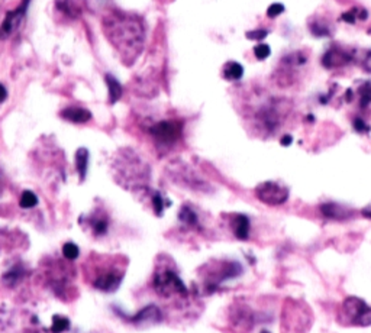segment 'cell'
Masks as SVG:
<instances>
[{"label": "cell", "instance_id": "10", "mask_svg": "<svg viewBox=\"0 0 371 333\" xmlns=\"http://www.w3.org/2000/svg\"><path fill=\"white\" fill-rule=\"evenodd\" d=\"M61 118L73 123H86L92 119V113L81 107H67L61 112Z\"/></svg>", "mask_w": 371, "mask_h": 333}, {"label": "cell", "instance_id": "19", "mask_svg": "<svg viewBox=\"0 0 371 333\" xmlns=\"http://www.w3.org/2000/svg\"><path fill=\"white\" fill-rule=\"evenodd\" d=\"M70 329V320L67 317L58 316L55 314L53 317V326H51V332L53 333H62Z\"/></svg>", "mask_w": 371, "mask_h": 333}, {"label": "cell", "instance_id": "21", "mask_svg": "<svg viewBox=\"0 0 371 333\" xmlns=\"http://www.w3.org/2000/svg\"><path fill=\"white\" fill-rule=\"evenodd\" d=\"M371 103V81L366 83L361 89H360V106L361 107H367Z\"/></svg>", "mask_w": 371, "mask_h": 333}, {"label": "cell", "instance_id": "34", "mask_svg": "<svg viewBox=\"0 0 371 333\" xmlns=\"http://www.w3.org/2000/svg\"><path fill=\"white\" fill-rule=\"evenodd\" d=\"M0 191H1V185H0Z\"/></svg>", "mask_w": 371, "mask_h": 333}, {"label": "cell", "instance_id": "18", "mask_svg": "<svg viewBox=\"0 0 371 333\" xmlns=\"http://www.w3.org/2000/svg\"><path fill=\"white\" fill-rule=\"evenodd\" d=\"M57 7L64 12L67 16L70 18H77L79 16V10H77V6L71 1V0H58L57 1Z\"/></svg>", "mask_w": 371, "mask_h": 333}, {"label": "cell", "instance_id": "25", "mask_svg": "<svg viewBox=\"0 0 371 333\" xmlns=\"http://www.w3.org/2000/svg\"><path fill=\"white\" fill-rule=\"evenodd\" d=\"M284 12V6L281 3H273L268 9H267V16L268 18H277L278 15H281Z\"/></svg>", "mask_w": 371, "mask_h": 333}, {"label": "cell", "instance_id": "16", "mask_svg": "<svg viewBox=\"0 0 371 333\" xmlns=\"http://www.w3.org/2000/svg\"><path fill=\"white\" fill-rule=\"evenodd\" d=\"M22 277H24V270L21 267H15L3 275V282L7 287H13L22 280Z\"/></svg>", "mask_w": 371, "mask_h": 333}, {"label": "cell", "instance_id": "6", "mask_svg": "<svg viewBox=\"0 0 371 333\" xmlns=\"http://www.w3.org/2000/svg\"><path fill=\"white\" fill-rule=\"evenodd\" d=\"M28 3H29V0H25L22 6H19L16 10L9 12L6 15V19L3 21V24L0 26V38H7L16 30V28L19 26L21 21L24 19V16L27 13Z\"/></svg>", "mask_w": 371, "mask_h": 333}, {"label": "cell", "instance_id": "20", "mask_svg": "<svg viewBox=\"0 0 371 333\" xmlns=\"http://www.w3.org/2000/svg\"><path fill=\"white\" fill-rule=\"evenodd\" d=\"M19 205L22 209H32L35 206L38 205V197L32 193V191H24L22 196H21V200H19Z\"/></svg>", "mask_w": 371, "mask_h": 333}, {"label": "cell", "instance_id": "2", "mask_svg": "<svg viewBox=\"0 0 371 333\" xmlns=\"http://www.w3.org/2000/svg\"><path fill=\"white\" fill-rule=\"evenodd\" d=\"M255 194L258 200L268 206H280L287 202L289 199V190L274 181H267L260 184L255 188Z\"/></svg>", "mask_w": 371, "mask_h": 333}, {"label": "cell", "instance_id": "29", "mask_svg": "<svg viewBox=\"0 0 371 333\" xmlns=\"http://www.w3.org/2000/svg\"><path fill=\"white\" fill-rule=\"evenodd\" d=\"M355 12L357 10H351V12H346V13H344L342 15V19H344L345 22H348V24H354L355 22Z\"/></svg>", "mask_w": 371, "mask_h": 333}, {"label": "cell", "instance_id": "1", "mask_svg": "<svg viewBox=\"0 0 371 333\" xmlns=\"http://www.w3.org/2000/svg\"><path fill=\"white\" fill-rule=\"evenodd\" d=\"M103 28L107 39L118 50L126 64L136 60L144 47L145 29L139 19L115 13L106 16L103 21Z\"/></svg>", "mask_w": 371, "mask_h": 333}, {"label": "cell", "instance_id": "33", "mask_svg": "<svg viewBox=\"0 0 371 333\" xmlns=\"http://www.w3.org/2000/svg\"><path fill=\"white\" fill-rule=\"evenodd\" d=\"M261 333H270V332H267V331H263V332H261Z\"/></svg>", "mask_w": 371, "mask_h": 333}, {"label": "cell", "instance_id": "23", "mask_svg": "<svg viewBox=\"0 0 371 333\" xmlns=\"http://www.w3.org/2000/svg\"><path fill=\"white\" fill-rule=\"evenodd\" d=\"M92 228H93L94 235H97V236L106 235L107 220L106 219H96V220H93V222H92Z\"/></svg>", "mask_w": 371, "mask_h": 333}, {"label": "cell", "instance_id": "32", "mask_svg": "<svg viewBox=\"0 0 371 333\" xmlns=\"http://www.w3.org/2000/svg\"><path fill=\"white\" fill-rule=\"evenodd\" d=\"M361 213H363V216H364V217H367V219H371V206L366 207V209H364V210H363Z\"/></svg>", "mask_w": 371, "mask_h": 333}, {"label": "cell", "instance_id": "8", "mask_svg": "<svg viewBox=\"0 0 371 333\" xmlns=\"http://www.w3.org/2000/svg\"><path fill=\"white\" fill-rule=\"evenodd\" d=\"M320 212L325 217L332 220H346L352 217V210L337 203H325L320 206Z\"/></svg>", "mask_w": 371, "mask_h": 333}, {"label": "cell", "instance_id": "3", "mask_svg": "<svg viewBox=\"0 0 371 333\" xmlns=\"http://www.w3.org/2000/svg\"><path fill=\"white\" fill-rule=\"evenodd\" d=\"M345 314L349 317V322L355 326H370L371 325V307L366 302L349 297L344 302Z\"/></svg>", "mask_w": 371, "mask_h": 333}, {"label": "cell", "instance_id": "31", "mask_svg": "<svg viewBox=\"0 0 371 333\" xmlns=\"http://www.w3.org/2000/svg\"><path fill=\"white\" fill-rule=\"evenodd\" d=\"M290 144H292V136H290V135L283 136V139H281V145H283V147H287V145H290Z\"/></svg>", "mask_w": 371, "mask_h": 333}, {"label": "cell", "instance_id": "14", "mask_svg": "<svg viewBox=\"0 0 371 333\" xmlns=\"http://www.w3.org/2000/svg\"><path fill=\"white\" fill-rule=\"evenodd\" d=\"M87 167H89V151L86 148H79L76 152V168H77L81 181H84L86 179Z\"/></svg>", "mask_w": 371, "mask_h": 333}, {"label": "cell", "instance_id": "7", "mask_svg": "<svg viewBox=\"0 0 371 333\" xmlns=\"http://www.w3.org/2000/svg\"><path fill=\"white\" fill-rule=\"evenodd\" d=\"M119 316H122L124 319L132 322V323H148V322H158L161 319V313H159V308L154 304H150L147 307H144L142 310H139L135 316H125L124 313Z\"/></svg>", "mask_w": 371, "mask_h": 333}, {"label": "cell", "instance_id": "27", "mask_svg": "<svg viewBox=\"0 0 371 333\" xmlns=\"http://www.w3.org/2000/svg\"><path fill=\"white\" fill-rule=\"evenodd\" d=\"M267 30L265 29H258V30H249L247 32V38L248 39H254V41H263L267 36Z\"/></svg>", "mask_w": 371, "mask_h": 333}, {"label": "cell", "instance_id": "4", "mask_svg": "<svg viewBox=\"0 0 371 333\" xmlns=\"http://www.w3.org/2000/svg\"><path fill=\"white\" fill-rule=\"evenodd\" d=\"M155 291L162 297H170L173 294H187V288L179 275L173 271H164L154 280Z\"/></svg>", "mask_w": 371, "mask_h": 333}, {"label": "cell", "instance_id": "26", "mask_svg": "<svg viewBox=\"0 0 371 333\" xmlns=\"http://www.w3.org/2000/svg\"><path fill=\"white\" fill-rule=\"evenodd\" d=\"M270 47L268 45H265V44H258L255 48H254V54H255V57L258 58V60H265L267 57H270Z\"/></svg>", "mask_w": 371, "mask_h": 333}, {"label": "cell", "instance_id": "28", "mask_svg": "<svg viewBox=\"0 0 371 333\" xmlns=\"http://www.w3.org/2000/svg\"><path fill=\"white\" fill-rule=\"evenodd\" d=\"M354 128H355L357 132H360V133H364V132H369V130H370V126L366 125V122H364L363 119H360V118H357V119L354 121Z\"/></svg>", "mask_w": 371, "mask_h": 333}, {"label": "cell", "instance_id": "5", "mask_svg": "<svg viewBox=\"0 0 371 333\" xmlns=\"http://www.w3.org/2000/svg\"><path fill=\"white\" fill-rule=\"evenodd\" d=\"M151 135L162 144H173L180 138L182 125L173 121H161L151 128Z\"/></svg>", "mask_w": 371, "mask_h": 333}, {"label": "cell", "instance_id": "13", "mask_svg": "<svg viewBox=\"0 0 371 333\" xmlns=\"http://www.w3.org/2000/svg\"><path fill=\"white\" fill-rule=\"evenodd\" d=\"M105 80H106L107 89H109V102L116 103L121 99V96H122V93H124L122 84H121L116 78L113 77V76H110V74H107L106 77H105Z\"/></svg>", "mask_w": 371, "mask_h": 333}, {"label": "cell", "instance_id": "30", "mask_svg": "<svg viewBox=\"0 0 371 333\" xmlns=\"http://www.w3.org/2000/svg\"><path fill=\"white\" fill-rule=\"evenodd\" d=\"M6 97H7V91H6L4 86H1V84H0V103L4 102V100H6Z\"/></svg>", "mask_w": 371, "mask_h": 333}, {"label": "cell", "instance_id": "24", "mask_svg": "<svg viewBox=\"0 0 371 333\" xmlns=\"http://www.w3.org/2000/svg\"><path fill=\"white\" fill-rule=\"evenodd\" d=\"M153 206H154V212L157 216H162V212H164V207L167 206V203L164 202L162 196L159 193H155L153 196Z\"/></svg>", "mask_w": 371, "mask_h": 333}, {"label": "cell", "instance_id": "12", "mask_svg": "<svg viewBox=\"0 0 371 333\" xmlns=\"http://www.w3.org/2000/svg\"><path fill=\"white\" fill-rule=\"evenodd\" d=\"M349 61V55L346 52H340L338 50H331L328 51L323 58H322V62L325 67L331 68V67H335V65H341V64H346Z\"/></svg>", "mask_w": 371, "mask_h": 333}, {"label": "cell", "instance_id": "11", "mask_svg": "<svg viewBox=\"0 0 371 333\" xmlns=\"http://www.w3.org/2000/svg\"><path fill=\"white\" fill-rule=\"evenodd\" d=\"M232 229H234V235L238 239L247 241L249 236V219L245 214H235L232 220Z\"/></svg>", "mask_w": 371, "mask_h": 333}, {"label": "cell", "instance_id": "15", "mask_svg": "<svg viewBox=\"0 0 371 333\" xmlns=\"http://www.w3.org/2000/svg\"><path fill=\"white\" fill-rule=\"evenodd\" d=\"M242 76H244V68H242V65L239 62L231 61V62L225 64L223 77L226 80H239Z\"/></svg>", "mask_w": 371, "mask_h": 333}, {"label": "cell", "instance_id": "22", "mask_svg": "<svg viewBox=\"0 0 371 333\" xmlns=\"http://www.w3.org/2000/svg\"><path fill=\"white\" fill-rule=\"evenodd\" d=\"M62 255L65 256L67 259H76L80 255V249L77 245L68 242L62 246Z\"/></svg>", "mask_w": 371, "mask_h": 333}, {"label": "cell", "instance_id": "17", "mask_svg": "<svg viewBox=\"0 0 371 333\" xmlns=\"http://www.w3.org/2000/svg\"><path fill=\"white\" fill-rule=\"evenodd\" d=\"M179 219L186 223V225H188V226H196L197 225V214L194 213V210H191L190 207H182V210L179 212Z\"/></svg>", "mask_w": 371, "mask_h": 333}, {"label": "cell", "instance_id": "9", "mask_svg": "<svg viewBox=\"0 0 371 333\" xmlns=\"http://www.w3.org/2000/svg\"><path fill=\"white\" fill-rule=\"evenodd\" d=\"M121 284H122L121 275H118L115 272H107V274L100 275L94 281V287L100 291H105V293H113L121 287Z\"/></svg>", "mask_w": 371, "mask_h": 333}]
</instances>
